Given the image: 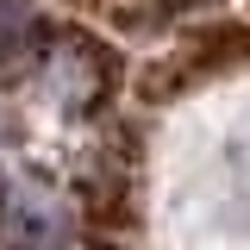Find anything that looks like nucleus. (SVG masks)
<instances>
[{
	"label": "nucleus",
	"instance_id": "f257e3e1",
	"mask_svg": "<svg viewBox=\"0 0 250 250\" xmlns=\"http://www.w3.org/2000/svg\"><path fill=\"white\" fill-rule=\"evenodd\" d=\"M19 31H25V13H19V6H0V57L13 50V38H19Z\"/></svg>",
	"mask_w": 250,
	"mask_h": 250
}]
</instances>
